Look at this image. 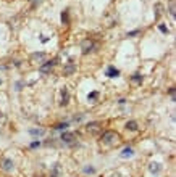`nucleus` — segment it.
<instances>
[{"mask_svg":"<svg viewBox=\"0 0 176 177\" xmlns=\"http://www.w3.org/2000/svg\"><path fill=\"white\" fill-rule=\"evenodd\" d=\"M118 140H119V135L116 132H113V131H108V132H105L102 135V142L105 145H113V143H116Z\"/></svg>","mask_w":176,"mask_h":177,"instance_id":"1","label":"nucleus"},{"mask_svg":"<svg viewBox=\"0 0 176 177\" xmlns=\"http://www.w3.org/2000/svg\"><path fill=\"white\" fill-rule=\"evenodd\" d=\"M47 55L44 52H39V53H32L31 55V63H34V65H42V63L45 61Z\"/></svg>","mask_w":176,"mask_h":177,"instance_id":"2","label":"nucleus"},{"mask_svg":"<svg viewBox=\"0 0 176 177\" xmlns=\"http://www.w3.org/2000/svg\"><path fill=\"white\" fill-rule=\"evenodd\" d=\"M55 63H57V60H50V61H44L40 65V73L42 74H47V73H50L52 68L55 66Z\"/></svg>","mask_w":176,"mask_h":177,"instance_id":"3","label":"nucleus"},{"mask_svg":"<svg viewBox=\"0 0 176 177\" xmlns=\"http://www.w3.org/2000/svg\"><path fill=\"white\" fill-rule=\"evenodd\" d=\"M86 131L89 132V134H98L102 131V124L100 123H89L87 126H86Z\"/></svg>","mask_w":176,"mask_h":177,"instance_id":"4","label":"nucleus"},{"mask_svg":"<svg viewBox=\"0 0 176 177\" xmlns=\"http://www.w3.org/2000/svg\"><path fill=\"white\" fill-rule=\"evenodd\" d=\"M94 48V40H90V39H86V40H82V44H81V50L82 53H89L90 50Z\"/></svg>","mask_w":176,"mask_h":177,"instance_id":"5","label":"nucleus"},{"mask_svg":"<svg viewBox=\"0 0 176 177\" xmlns=\"http://www.w3.org/2000/svg\"><path fill=\"white\" fill-rule=\"evenodd\" d=\"M61 140L65 142V143H73L74 135H73L71 132H63V134H61Z\"/></svg>","mask_w":176,"mask_h":177,"instance_id":"6","label":"nucleus"},{"mask_svg":"<svg viewBox=\"0 0 176 177\" xmlns=\"http://www.w3.org/2000/svg\"><path fill=\"white\" fill-rule=\"evenodd\" d=\"M149 171H150L152 174H160L161 166L158 164V163H150V164H149Z\"/></svg>","mask_w":176,"mask_h":177,"instance_id":"7","label":"nucleus"},{"mask_svg":"<svg viewBox=\"0 0 176 177\" xmlns=\"http://www.w3.org/2000/svg\"><path fill=\"white\" fill-rule=\"evenodd\" d=\"M2 169L3 171H11L13 169V161L11 159H3L2 161Z\"/></svg>","mask_w":176,"mask_h":177,"instance_id":"8","label":"nucleus"},{"mask_svg":"<svg viewBox=\"0 0 176 177\" xmlns=\"http://www.w3.org/2000/svg\"><path fill=\"white\" fill-rule=\"evenodd\" d=\"M76 71V66L73 65V63H68V65L65 66V69H63V73H65L66 76H69V74H73Z\"/></svg>","mask_w":176,"mask_h":177,"instance_id":"9","label":"nucleus"},{"mask_svg":"<svg viewBox=\"0 0 176 177\" xmlns=\"http://www.w3.org/2000/svg\"><path fill=\"white\" fill-rule=\"evenodd\" d=\"M107 76H108V77H116V76H119V71H118L116 68H113V66H108Z\"/></svg>","mask_w":176,"mask_h":177,"instance_id":"10","label":"nucleus"},{"mask_svg":"<svg viewBox=\"0 0 176 177\" xmlns=\"http://www.w3.org/2000/svg\"><path fill=\"white\" fill-rule=\"evenodd\" d=\"M68 98H69L68 90L63 89V92H61V105H68Z\"/></svg>","mask_w":176,"mask_h":177,"instance_id":"11","label":"nucleus"},{"mask_svg":"<svg viewBox=\"0 0 176 177\" xmlns=\"http://www.w3.org/2000/svg\"><path fill=\"white\" fill-rule=\"evenodd\" d=\"M161 8H163V6H161L160 3H157V5H155V21H158V19H160V16H161Z\"/></svg>","mask_w":176,"mask_h":177,"instance_id":"12","label":"nucleus"},{"mask_svg":"<svg viewBox=\"0 0 176 177\" xmlns=\"http://www.w3.org/2000/svg\"><path fill=\"white\" fill-rule=\"evenodd\" d=\"M131 81L132 82H134V84H140V82H142V76H140V74H132V77H131Z\"/></svg>","mask_w":176,"mask_h":177,"instance_id":"13","label":"nucleus"},{"mask_svg":"<svg viewBox=\"0 0 176 177\" xmlns=\"http://www.w3.org/2000/svg\"><path fill=\"white\" fill-rule=\"evenodd\" d=\"M126 129H129V131H137V123H136V121H129L128 124H126Z\"/></svg>","mask_w":176,"mask_h":177,"instance_id":"14","label":"nucleus"},{"mask_svg":"<svg viewBox=\"0 0 176 177\" xmlns=\"http://www.w3.org/2000/svg\"><path fill=\"white\" fill-rule=\"evenodd\" d=\"M121 156H123V158H129V156H132V150H131V148H124V150L121 151Z\"/></svg>","mask_w":176,"mask_h":177,"instance_id":"15","label":"nucleus"},{"mask_svg":"<svg viewBox=\"0 0 176 177\" xmlns=\"http://www.w3.org/2000/svg\"><path fill=\"white\" fill-rule=\"evenodd\" d=\"M61 21H63V23H65V24H68V23H69V16H68V10L61 13Z\"/></svg>","mask_w":176,"mask_h":177,"instance_id":"16","label":"nucleus"},{"mask_svg":"<svg viewBox=\"0 0 176 177\" xmlns=\"http://www.w3.org/2000/svg\"><path fill=\"white\" fill-rule=\"evenodd\" d=\"M29 132H31V135H42V134H44L42 129H31Z\"/></svg>","mask_w":176,"mask_h":177,"instance_id":"17","label":"nucleus"},{"mask_svg":"<svg viewBox=\"0 0 176 177\" xmlns=\"http://www.w3.org/2000/svg\"><path fill=\"white\" fill-rule=\"evenodd\" d=\"M66 127H68V123H63V124H57V126H55V129L63 131V129H66Z\"/></svg>","mask_w":176,"mask_h":177,"instance_id":"18","label":"nucleus"},{"mask_svg":"<svg viewBox=\"0 0 176 177\" xmlns=\"http://www.w3.org/2000/svg\"><path fill=\"white\" fill-rule=\"evenodd\" d=\"M170 15L174 18V15H176V11H174V2H170Z\"/></svg>","mask_w":176,"mask_h":177,"instance_id":"19","label":"nucleus"},{"mask_svg":"<svg viewBox=\"0 0 176 177\" xmlns=\"http://www.w3.org/2000/svg\"><path fill=\"white\" fill-rule=\"evenodd\" d=\"M97 95H98L97 92H92V94H89V97H87V98H89V100H95V98H97Z\"/></svg>","mask_w":176,"mask_h":177,"instance_id":"20","label":"nucleus"},{"mask_svg":"<svg viewBox=\"0 0 176 177\" xmlns=\"http://www.w3.org/2000/svg\"><path fill=\"white\" fill-rule=\"evenodd\" d=\"M158 27H160V31L163 32V34H168V27H166V26H163V24H160Z\"/></svg>","mask_w":176,"mask_h":177,"instance_id":"21","label":"nucleus"},{"mask_svg":"<svg viewBox=\"0 0 176 177\" xmlns=\"http://www.w3.org/2000/svg\"><path fill=\"white\" fill-rule=\"evenodd\" d=\"M84 172H87V174H94L95 171H94V167H86V169H84Z\"/></svg>","mask_w":176,"mask_h":177,"instance_id":"22","label":"nucleus"},{"mask_svg":"<svg viewBox=\"0 0 176 177\" xmlns=\"http://www.w3.org/2000/svg\"><path fill=\"white\" fill-rule=\"evenodd\" d=\"M170 95L173 97V100H174V87H171V89H170Z\"/></svg>","mask_w":176,"mask_h":177,"instance_id":"23","label":"nucleus"},{"mask_svg":"<svg viewBox=\"0 0 176 177\" xmlns=\"http://www.w3.org/2000/svg\"><path fill=\"white\" fill-rule=\"evenodd\" d=\"M36 147H39V142H32V143H31V148H36Z\"/></svg>","mask_w":176,"mask_h":177,"instance_id":"24","label":"nucleus"},{"mask_svg":"<svg viewBox=\"0 0 176 177\" xmlns=\"http://www.w3.org/2000/svg\"><path fill=\"white\" fill-rule=\"evenodd\" d=\"M0 116H2V111H0Z\"/></svg>","mask_w":176,"mask_h":177,"instance_id":"25","label":"nucleus"},{"mask_svg":"<svg viewBox=\"0 0 176 177\" xmlns=\"http://www.w3.org/2000/svg\"><path fill=\"white\" fill-rule=\"evenodd\" d=\"M0 84H2V81H0Z\"/></svg>","mask_w":176,"mask_h":177,"instance_id":"26","label":"nucleus"}]
</instances>
